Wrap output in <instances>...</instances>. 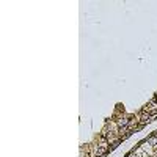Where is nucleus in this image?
I'll use <instances>...</instances> for the list:
<instances>
[{
  "instance_id": "f257e3e1",
  "label": "nucleus",
  "mask_w": 157,
  "mask_h": 157,
  "mask_svg": "<svg viewBox=\"0 0 157 157\" xmlns=\"http://www.w3.org/2000/svg\"><path fill=\"white\" fill-rule=\"evenodd\" d=\"M151 121H152V116L148 115V113H143V112H141V115L138 116V123H140V126H146V124H149Z\"/></svg>"
},
{
  "instance_id": "f03ea898",
  "label": "nucleus",
  "mask_w": 157,
  "mask_h": 157,
  "mask_svg": "<svg viewBox=\"0 0 157 157\" xmlns=\"http://www.w3.org/2000/svg\"><path fill=\"white\" fill-rule=\"evenodd\" d=\"M129 126V120L126 116H120L116 120V127H120V129H123V127H127Z\"/></svg>"
},
{
  "instance_id": "7ed1b4c3",
  "label": "nucleus",
  "mask_w": 157,
  "mask_h": 157,
  "mask_svg": "<svg viewBox=\"0 0 157 157\" xmlns=\"http://www.w3.org/2000/svg\"><path fill=\"white\" fill-rule=\"evenodd\" d=\"M154 101H155V102H157V98H154Z\"/></svg>"
}]
</instances>
